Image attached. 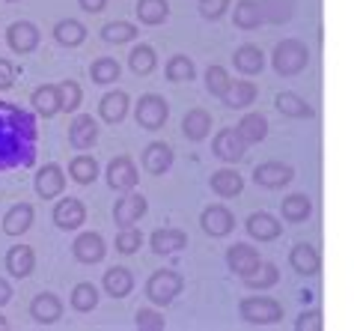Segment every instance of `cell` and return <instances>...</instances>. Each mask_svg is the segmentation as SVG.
Instances as JSON below:
<instances>
[{"label":"cell","mask_w":354,"mask_h":331,"mask_svg":"<svg viewBox=\"0 0 354 331\" xmlns=\"http://www.w3.org/2000/svg\"><path fill=\"white\" fill-rule=\"evenodd\" d=\"M104 177H107V185H111L113 191L125 194V191H134L137 188V179H140V173H137V164H134L131 155H116V159L107 164Z\"/></svg>","instance_id":"obj_6"},{"label":"cell","mask_w":354,"mask_h":331,"mask_svg":"<svg viewBox=\"0 0 354 331\" xmlns=\"http://www.w3.org/2000/svg\"><path fill=\"white\" fill-rule=\"evenodd\" d=\"M77 3H81V9H84V12L98 15V12H102V9L107 6V0H77Z\"/></svg>","instance_id":"obj_51"},{"label":"cell","mask_w":354,"mask_h":331,"mask_svg":"<svg viewBox=\"0 0 354 331\" xmlns=\"http://www.w3.org/2000/svg\"><path fill=\"white\" fill-rule=\"evenodd\" d=\"M134 325L140 328V331H164L167 328V319H164V314H158V310L140 307L134 314Z\"/></svg>","instance_id":"obj_46"},{"label":"cell","mask_w":354,"mask_h":331,"mask_svg":"<svg viewBox=\"0 0 354 331\" xmlns=\"http://www.w3.org/2000/svg\"><path fill=\"white\" fill-rule=\"evenodd\" d=\"M6 328H9V323H6L3 316H0V331H6Z\"/></svg>","instance_id":"obj_54"},{"label":"cell","mask_w":354,"mask_h":331,"mask_svg":"<svg viewBox=\"0 0 354 331\" xmlns=\"http://www.w3.org/2000/svg\"><path fill=\"white\" fill-rule=\"evenodd\" d=\"M182 289H185V278L173 269H158L146 280V298L158 307H167L176 296H182Z\"/></svg>","instance_id":"obj_2"},{"label":"cell","mask_w":354,"mask_h":331,"mask_svg":"<svg viewBox=\"0 0 354 331\" xmlns=\"http://www.w3.org/2000/svg\"><path fill=\"white\" fill-rule=\"evenodd\" d=\"M322 328H324L322 310H304V314L295 319V331H322Z\"/></svg>","instance_id":"obj_49"},{"label":"cell","mask_w":354,"mask_h":331,"mask_svg":"<svg viewBox=\"0 0 354 331\" xmlns=\"http://www.w3.org/2000/svg\"><path fill=\"white\" fill-rule=\"evenodd\" d=\"M248 147L250 143L241 138L239 125H235V129H221L218 134H214V141H212V152L226 164H239L244 155H248Z\"/></svg>","instance_id":"obj_5"},{"label":"cell","mask_w":354,"mask_h":331,"mask_svg":"<svg viewBox=\"0 0 354 331\" xmlns=\"http://www.w3.org/2000/svg\"><path fill=\"white\" fill-rule=\"evenodd\" d=\"M30 105L36 108V114H42L45 120H51V116H57L63 108H60V87L57 84H42L36 87L33 96H30Z\"/></svg>","instance_id":"obj_26"},{"label":"cell","mask_w":354,"mask_h":331,"mask_svg":"<svg viewBox=\"0 0 354 331\" xmlns=\"http://www.w3.org/2000/svg\"><path fill=\"white\" fill-rule=\"evenodd\" d=\"M57 87H60V108H63V114H75L77 108H81V102H84L81 84L68 78V81H60Z\"/></svg>","instance_id":"obj_44"},{"label":"cell","mask_w":354,"mask_h":331,"mask_svg":"<svg viewBox=\"0 0 354 331\" xmlns=\"http://www.w3.org/2000/svg\"><path fill=\"white\" fill-rule=\"evenodd\" d=\"M107 254V245L104 239L98 236V233H81L75 242H72V257L77 262H84V266H95V262H102Z\"/></svg>","instance_id":"obj_12"},{"label":"cell","mask_w":354,"mask_h":331,"mask_svg":"<svg viewBox=\"0 0 354 331\" xmlns=\"http://www.w3.org/2000/svg\"><path fill=\"white\" fill-rule=\"evenodd\" d=\"M134 12H137V18H140V24L158 27L170 18V3H167V0H137Z\"/></svg>","instance_id":"obj_33"},{"label":"cell","mask_w":354,"mask_h":331,"mask_svg":"<svg viewBox=\"0 0 354 331\" xmlns=\"http://www.w3.org/2000/svg\"><path fill=\"white\" fill-rule=\"evenodd\" d=\"M232 21L239 30H257V27L265 21L259 0H239L232 9Z\"/></svg>","instance_id":"obj_31"},{"label":"cell","mask_w":354,"mask_h":331,"mask_svg":"<svg viewBox=\"0 0 354 331\" xmlns=\"http://www.w3.org/2000/svg\"><path fill=\"white\" fill-rule=\"evenodd\" d=\"M209 132H212V114L205 111V108H191L188 114H185V120H182V134L188 141L194 143H200L209 138Z\"/></svg>","instance_id":"obj_25"},{"label":"cell","mask_w":354,"mask_h":331,"mask_svg":"<svg viewBox=\"0 0 354 331\" xmlns=\"http://www.w3.org/2000/svg\"><path fill=\"white\" fill-rule=\"evenodd\" d=\"M39 39H42V33H39V27L33 21H15V24H9V30H6L9 48H12L15 54H21V57L36 51Z\"/></svg>","instance_id":"obj_10"},{"label":"cell","mask_w":354,"mask_h":331,"mask_svg":"<svg viewBox=\"0 0 354 331\" xmlns=\"http://www.w3.org/2000/svg\"><path fill=\"white\" fill-rule=\"evenodd\" d=\"M120 72H122V66L113 60V57H98V60H93L90 66V78H93V84H113V81H120Z\"/></svg>","instance_id":"obj_40"},{"label":"cell","mask_w":354,"mask_h":331,"mask_svg":"<svg viewBox=\"0 0 354 331\" xmlns=\"http://www.w3.org/2000/svg\"><path fill=\"white\" fill-rule=\"evenodd\" d=\"M298 298H301V301H304V305H310V301H313V293H310V289H304V293H301V296H298Z\"/></svg>","instance_id":"obj_53"},{"label":"cell","mask_w":354,"mask_h":331,"mask_svg":"<svg viewBox=\"0 0 354 331\" xmlns=\"http://www.w3.org/2000/svg\"><path fill=\"white\" fill-rule=\"evenodd\" d=\"M244 227H248V233L257 242H274V239H280V233H283V224L271 215V212H253V215L244 221Z\"/></svg>","instance_id":"obj_21"},{"label":"cell","mask_w":354,"mask_h":331,"mask_svg":"<svg viewBox=\"0 0 354 331\" xmlns=\"http://www.w3.org/2000/svg\"><path fill=\"white\" fill-rule=\"evenodd\" d=\"M200 227H203L205 236L223 239V236H230V233L235 230V215L223 206V203H212V206H205V209H203Z\"/></svg>","instance_id":"obj_7"},{"label":"cell","mask_w":354,"mask_h":331,"mask_svg":"<svg viewBox=\"0 0 354 331\" xmlns=\"http://www.w3.org/2000/svg\"><path fill=\"white\" fill-rule=\"evenodd\" d=\"M230 84H232V78H230V72L223 69V66H209L205 69V90H209L212 96H218V99H223V93L230 90Z\"/></svg>","instance_id":"obj_45"},{"label":"cell","mask_w":354,"mask_h":331,"mask_svg":"<svg viewBox=\"0 0 354 331\" xmlns=\"http://www.w3.org/2000/svg\"><path fill=\"white\" fill-rule=\"evenodd\" d=\"M102 287L111 298H125V296H131V289H134V275L122 266H111L102 278Z\"/></svg>","instance_id":"obj_23"},{"label":"cell","mask_w":354,"mask_h":331,"mask_svg":"<svg viewBox=\"0 0 354 331\" xmlns=\"http://www.w3.org/2000/svg\"><path fill=\"white\" fill-rule=\"evenodd\" d=\"M259 262H262L259 251L250 248V245H244V242H235V245L226 248V266H230V271H235L239 278H248L250 271L259 266Z\"/></svg>","instance_id":"obj_14"},{"label":"cell","mask_w":354,"mask_h":331,"mask_svg":"<svg viewBox=\"0 0 354 331\" xmlns=\"http://www.w3.org/2000/svg\"><path fill=\"white\" fill-rule=\"evenodd\" d=\"M271 66L280 78H295L310 66V48L301 39H283L271 54Z\"/></svg>","instance_id":"obj_1"},{"label":"cell","mask_w":354,"mask_h":331,"mask_svg":"<svg viewBox=\"0 0 354 331\" xmlns=\"http://www.w3.org/2000/svg\"><path fill=\"white\" fill-rule=\"evenodd\" d=\"M30 316L36 319L39 325H54L63 319V301L57 298L54 293H39L30 301Z\"/></svg>","instance_id":"obj_18"},{"label":"cell","mask_w":354,"mask_h":331,"mask_svg":"<svg viewBox=\"0 0 354 331\" xmlns=\"http://www.w3.org/2000/svg\"><path fill=\"white\" fill-rule=\"evenodd\" d=\"M129 66L134 75H152L155 66H158V57H155V51L149 45H134L131 54H129Z\"/></svg>","instance_id":"obj_41"},{"label":"cell","mask_w":354,"mask_h":331,"mask_svg":"<svg viewBox=\"0 0 354 331\" xmlns=\"http://www.w3.org/2000/svg\"><path fill=\"white\" fill-rule=\"evenodd\" d=\"M149 245L155 254H176V251L188 248V233L179 230V227H164V230H155L149 236Z\"/></svg>","instance_id":"obj_22"},{"label":"cell","mask_w":354,"mask_h":331,"mask_svg":"<svg viewBox=\"0 0 354 331\" xmlns=\"http://www.w3.org/2000/svg\"><path fill=\"white\" fill-rule=\"evenodd\" d=\"M68 143L77 152H86L98 143V123L93 120V114H77L72 123H68Z\"/></svg>","instance_id":"obj_9"},{"label":"cell","mask_w":354,"mask_h":331,"mask_svg":"<svg viewBox=\"0 0 354 331\" xmlns=\"http://www.w3.org/2000/svg\"><path fill=\"white\" fill-rule=\"evenodd\" d=\"M134 120L143 132H161L167 120H170V105H167V99H161V96L146 93V96H140V102L134 105Z\"/></svg>","instance_id":"obj_4"},{"label":"cell","mask_w":354,"mask_h":331,"mask_svg":"<svg viewBox=\"0 0 354 331\" xmlns=\"http://www.w3.org/2000/svg\"><path fill=\"white\" fill-rule=\"evenodd\" d=\"M143 245V233L137 227H122L116 233V251L120 254H134V251H140Z\"/></svg>","instance_id":"obj_47"},{"label":"cell","mask_w":354,"mask_h":331,"mask_svg":"<svg viewBox=\"0 0 354 331\" xmlns=\"http://www.w3.org/2000/svg\"><path fill=\"white\" fill-rule=\"evenodd\" d=\"M265 21L271 24H286L295 15V0H259Z\"/></svg>","instance_id":"obj_42"},{"label":"cell","mask_w":354,"mask_h":331,"mask_svg":"<svg viewBox=\"0 0 354 331\" xmlns=\"http://www.w3.org/2000/svg\"><path fill=\"white\" fill-rule=\"evenodd\" d=\"M241 280L248 284V289H271L280 280V269L274 266V262H259V266Z\"/></svg>","instance_id":"obj_38"},{"label":"cell","mask_w":354,"mask_h":331,"mask_svg":"<svg viewBox=\"0 0 354 331\" xmlns=\"http://www.w3.org/2000/svg\"><path fill=\"white\" fill-rule=\"evenodd\" d=\"M226 9H232V0H200V15L209 18V21L223 18Z\"/></svg>","instance_id":"obj_48"},{"label":"cell","mask_w":354,"mask_h":331,"mask_svg":"<svg viewBox=\"0 0 354 331\" xmlns=\"http://www.w3.org/2000/svg\"><path fill=\"white\" fill-rule=\"evenodd\" d=\"M33 227V206L30 203H15L3 215V233L6 236H21Z\"/></svg>","instance_id":"obj_28"},{"label":"cell","mask_w":354,"mask_h":331,"mask_svg":"<svg viewBox=\"0 0 354 331\" xmlns=\"http://www.w3.org/2000/svg\"><path fill=\"white\" fill-rule=\"evenodd\" d=\"M15 84V66L9 60H0V90H9Z\"/></svg>","instance_id":"obj_50"},{"label":"cell","mask_w":354,"mask_h":331,"mask_svg":"<svg viewBox=\"0 0 354 331\" xmlns=\"http://www.w3.org/2000/svg\"><path fill=\"white\" fill-rule=\"evenodd\" d=\"M209 188H212L214 194H218V197L230 200V197H239V194H241V188H244V179H241V173H239V170L223 168V170H214V173H212Z\"/></svg>","instance_id":"obj_24"},{"label":"cell","mask_w":354,"mask_h":331,"mask_svg":"<svg viewBox=\"0 0 354 331\" xmlns=\"http://www.w3.org/2000/svg\"><path fill=\"white\" fill-rule=\"evenodd\" d=\"M140 164H143L146 173H152V177H164V173L173 168V150L167 147V143L155 141V143H149V147L143 150Z\"/></svg>","instance_id":"obj_19"},{"label":"cell","mask_w":354,"mask_h":331,"mask_svg":"<svg viewBox=\"0 0 354 331\" xmlns=\"http://www.w3.org/2000/svg\"><path fill=\"white\" fill-rule=\"evenodd\" d=\"M54 39L63 48H77L86 39V27L77 18H63V21L54 24Z\"/></svg>","instance_id":"obj_35"},{"label":"cell","mask_w":354,"mask_h":331,"mask_svg":"<svg viewBox=\"0 0 354 331\" xmlns=\"http://www.w3.org/2000/svg\"><path fill=\"white\" fill-rule=\"evenodd\" d=\"M129 93L125 90H111L104 96L102 102H98V116L107 123V125H116V123H122L125 116H129Z\"/></svg>","instance_id":"obj_20"},{"label":"cell","mask_w":354,"mask_h":331,"mask_svg":"<svg viewBox=\"0 0 354 331\" xmlns=\"http://www.w3.org/2000/svg\"><path fill=\"white\" fill-rule=\"evenodd\" d=\"M232 63L241 75H259L265 69V54L259 45H241V48H235Z\"/></svg>","instance_id":"obj_30"},{"label":"cell","mask_w":354,"mask_h":331,"mask_svg":"<svg viewBox=\"0 0 354 331\" xmlns=\"http://www.w3.org/2000/svg\"><path fill=\"white\" fill-rule=\"evenodd\" d=\"M289 266L295 275H319L322 271V254L313 245H307V242H298L292 251H289Z\"/></svg>","instance_id":"obj_16"},{"label":"cell","mask_w":354,"mask_h":331,"mask_svg":"<svg viewBox=\"0 0 354 331\" xmlns=\"http://www.w3.org/2000/svg\"><path fill=\"white\" fill-rule=\"evenodd\" d=\"M3 266H6L9 275L18 278V280L30 278L33 269H36V254H33V248H30V245H12V248L6 251V257H3Z\"/></svg>","instance_id":"obj_17"},{"label":"cell","mask_w":354,"mask_h":331,"mask_svg":"<svg viewBox=\"0 0 354 331\" xmlns=\"http://www.w3.org/2000/svg\"><path fill=\"white\" fill-rule=\"evenodd\" d=\"M68 177H72L77 185L95 182V177H98V161L93 159V155H86V152L75 155V159L68 161Z\"/></svg>","instance_id":"obj_36"},{"label":"cell","mask_w":354,"mask_h":331,"mask_svg":"<svg viewBox=\"0 0 354 331\" xmlns=\"http://www.w3.org/2000/svg\"><path fill=\"white\" fill-rule=\"evenodd\" d=\"M239 132L248 143H259L268 138V120H265V114H244L239 123Z\"/></svg>","instance_id":"obj_37"},{"label":"cell","mask_w":354,"mask_h":331,"mask_svg":"<svg viewBox=\"0 0 354 331\" xmlns=\"http://www.w3.org/2000/svg\"><path fill=\"white\" fill-rule=\"evenodd\" d=\"M280 215H283V221H289V224L310 221V215H313V200L307 197V194H289V197L280 203Z\"/></svg>","instance_id":"obj_32"},{"label":"cell","mask_w":354,"mask_h":331,"mask_svg":"<svg viewBox=\"0 0 354 331\" xmlns=\"http://www.w3.org/2000/svg\"><path fill=\"white\" fill-rule=\"evenodd\" d=\"M6 3H15V0H6Z\"/></svg>","instance_id":"obj_55"},{"label":"cell","mask_w":354,"mask_h":331,"mask_svg":"<svg viewBox=\"0 0 354 331\" xmlns=\"http://www.w3.org/2000/svg\"><path fill=\"white\" fill-rule=\"evenodd\" d=\"M134 36H137V27L131 21H111L102 27V39L111 45H125V42H131Z\"/></svg>","instance_id":"obj_43"},{"label":"cell","mask_w":354,"mask_h":331,"mask_svg":"<svg viewBox=\"0 0 354 331\" xmlns=\"http://www.w3.org/2000/svg\"><path fill=\"white\" fill-rule=\"evenodd\" d=\"M98 287L90 284V280H81V284H75L72 296H68V305H72V310H77V314H93V310L98 307Z\"/></svg>","instance_id":"obj_34"},{"label":"cell","mask_w":354,"mask_h":331,"mask_svg":"<svg viewBox=\"0 0 354 331\" xmlns=\"http://www.w3.org/2000/svg\"><path fill=\"white\" fill-rule=\"evenodd\" d=\"M51 218L54 224L60 230H77L81 224H86V206L77 197H63V200H57L54 203V212H51Z\"/></svg>","instance_id":"obj_11"},{"label":"cell","mask_w":354,"mask_h":331,"mask_svg":"<svg viewBox=\"0 0 354 331\" xmlns=\"http://www.w3.org/2000/svg\"><path fill=\"white\" fill-rule=\"evenodd\" d=\"M164 72H167V81H173V84H185V81H194L196 66H194L191 57L176 54V57H170V60H167Z\"/></svg>","instance_id":"obj_39"},{"label":"cell","mask_w":354,"mask_h":331,"mask_svg":"<svg viewBox=\"0 0 354 331\" xmlns=\"http://www.w3.org/2000/svg\"><path fill=\"white\" fill-rule=\"evenodd\" d=\"M146 209H149V200L143 197V194L137 191H125L120 200H116L113 206V221L122 227H134V224H140V218L146 215Z\"/></svg>","instance_id":"obj_8"},{"label":"cell","mask_w":354,"mask_h":331,"mask_svg":"<svg viewBox=\"0 0 354 331\" xmlns=\"http://www.w3.org/2000/svg\"><path fill=\"white\" fill-rule=\"evenodd\" d=\"M9 301H12V287H9L6 278H0V307L9 305Z\"/></svg>","instance_id":"obj_52"},{"label":"cell","mask_w":354,"mask_h":331,"mask_svg":"<svg viewBox=\"0 0 354 331\" xmlns=\"http://www.w3.org/2000/svg\"><path fill=\"white\" fill-rule=\"evenodd\" d=\"M257 96H259L257 84H250V81H232L230 90L223 93L221 102L226 105V108H232V111H244V108H250V105L257 102Z\"/></svg>","instance_id":"obj_29"},{"label":"cell","mask_w":354,"mask_h":331,"mask_svg":"<svg viewBox=\"0 0 354 331\" xmlns=\"http://www.w3.org/2000/svg\"><path fill=\"white\" fill-rule=\"evenodd\" d=\"M239 316L248 325H274L283 319V305L268 296H248L239 301Z\"/></svg>","instance_id":"obj_3"},{"label":"cell","mask_w":354,"mask_h":331,"mask_svg":"<svg viewBox=\"0 0 354 331\" xmlns=\"http://www.w3.org/2000/svg\"><path fill=\"white\" fill-rule=\"evenodd\" d=\"M295 179V168L292 164H283V161H265L253 170V182L262 185V188H283Z\"/></svg>","instance_id":"obj_15"},{"label":"cell","mask_w":354,"mask_h":331,"mask_svg":"<svg viewBox=\"0 0 354 331\" xmlns=\"http://www.w3.org/2000/svg\"><path fill=\"white\" fill-rule=\"evenodd\" d=\"M33 188L42 200H54L60 197L63 188H66V177H63V168L60 164H45V168L36 170V179H33Z\"/></svg>","instance_id":"obj_13"},{"label":"cell","mask_w":354,"mask_h":331,"mask_svg":"<svg viewBox=\"0 0 354 331\" xmlns=\"http://www.w3.org/2000/svg\"><path fill=\"white\" fill-rule=\"evenodd\" d=\"M274 105H277V111H280L283 116H292V120H310V116L316 114V111L310 108V102L304 99V96L292 93V90H283V93L274 96Z\"/></svg>","instance_id":"obj_27"}]
</instances>
